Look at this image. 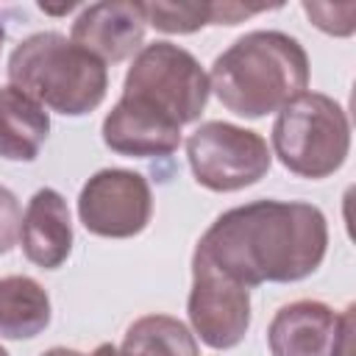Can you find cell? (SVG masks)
Instances as JSON below:
<instances>
[{
  "label": "cell",
  "instance_id": "11",
  "mask_svg": "<svg viewBox=\"0 0 356 356\" xmlns=\"http://www.w3.org/2000/svg\"><path fill=\"white\" fill-rule=\"evenodd\" d=\"M103 142L120 156H170L181 145V125L136 97H120L103 120Z\"/></svg>",
  "mask_w": 356,
  "mask_h": 356
},
{
  "label": "cell",
  "instance_id": "13",
  "mask_svg": "<svg viewBox=\"0 0 356 356\" xmlns=\"http://www.w3.org/2000/svg\"><path fill=\"white\" fill-rule=\"evenodd\" d=\"M50 134L47 111L17 86H0V159L33 161Z\"/></svg>",
  "mask_w": 356,
  "mask_h": 356
},
{
  "label": "cell",
  "instance_id": "14",
  "mask_svg": "<svg viewBox=\"0 0 356 356\" xmlns=\"http://www.w3.org/2000/svg\"><path fill=\"white\" fill-rule=\"evenodd\" d=\"M50 325V298L28 275L0 278V337L33 339Z\"/></svg>",
  "mask_w": 356,
  "mask_h": 356
},
{
  "label": "cell",
  "instance_id": "2",
  "mask_svg": "<svg viewBox=\"0 0 356 356\" xmlns=\"http://www.w3.org/2000/svg\"><path fill=\"white\" fill-rule=\"evenodd\" d=\"M209 86L228 111L259 120L306 92L309 56L284 31H250L214 58Z\"/></svg>",
  "mask_w": 356,
  "mask_h": 356
},
{
  "label": "cell",
  "instance_id": "1",
  "mask_svg": "<svg viewBox=\"0 0 356 356\" xmlns=\"http://www.w3.org/2000/svg\"><path fill=\"white\" fill-rule=\"evenodd\" d=\"M328 250L325 214L300 200H253L222 211L195 253L242 286L312 275Z\"/></svg>",
  "mask_w": 356,
  "mask_h": 356
},
{
  "label": "cell",
  "instance_id": "4",
  "mask_svg": "<svg viewBox=\"0 0 356 356\" xmlns=\"http://www.w3.org/2000/svg\"><path fill=\"white\" fill-rule=\"evenodd\" d=\"M270 134L278 161L300 178L317 181L334 175L350 150L348 114L323 92H303L292 97L278 108Z\"/></svg>",
  "mask_w": 356,
  "mask_h": 356
},
{
  "label": "cell",
  "instance_id": "7",
  "mask_svg": "<svg viewBox=\"0 0 356 356\" xmlns=\"http://www.w3.org/2000/svg\"><path fill=\"white\" fill-rule=\"evenodd\" d=\"M153 214V195L145 175L134 170H100L78 195L83 228L103 239H131L142 234Z\"/></svg>",
  "mask_w": 356,
  "mask_h": 356
},
{
  "label": "cell",
  "instance_id": "21",
  "mask_svg": "<svg viewBox=\"0 0 356 356\" xmlns=\"http://www.w3.org/2000/svg\"><path fill=\"white\" fill-rule=\"evenodd\" d=\"M42 356H83V353H78V350H72V348H50V350H44Z\"/></svg>",
  "mask_w": 356,
  "mask_h": 356
},
{
  "label": "cell",
  "instance_id": "6",
  "mask_svg": "<svg viewBox=\"0 0 356 356\" xmlns=\"http://www.w3.org/2000/svg\"><path fill=\"white\" fill-rule=\"evenodd\" d=\"M186 159L195 181L211 192L253 186L270 172L273 164L261 134L222 120H209L189 134Z\"/></svg>",
  "mask_w": 356,
  "mask_h": 356
},
{
  "label": "cell",
  "instance_id": "12",
  "mask_svg": "<svg viewBox=\"0 0 356 356\" xmlns=\"http://www.w3.org/2000/svg\"><path fill=\"white\" fill-rule=\"evenodd\" d=\"M19 242H22L25 259L42 270H56L70 259L72 222H70L67 200L56 189L44 186L33 192L22 214Z\"/></svg>",
  "mask_w": 356,
  "mask_h": 356
},
{
  "label": "cell",
  "instance_id": "10",
  "mask_svg": "<svg viewBox=\"0 0 356 356\" xmlns=\"http://www.w3.org/2000/svg\"><path fill=\"white\" fill-rule=\"evenodd\" d=\"M145 25L147 22L139 3H92L75 17L70 42L103 64H120L142 50Z\"/></svg>",
  "mask_w": 356,
  "mask_h": 356
},
{
  "label": "cell",
  "instance_id": "15",
  "mask_svg": "<svg viewBox=\"0 0 356 356\" xmlns=\"http://www.w3.org/2000/svg\"><path fill=\"white\" fill-rule=\"evenodd\" d=\"M122 356H197L195 334L170 314H147L128 325Z\"/></svg>",
  "mask_w": 356,
  "mask_h": 356
},
{
  "label": "cell",
  "instance_id": "22",
  "mask_svg": "<svg viewBox=\"0 0 356 356\" xmlns=\"http://www.w3.org/2000/svg\"><path fill=\"white\" fill-rule=\"evenodd\" d=\"M3 39H6V31H3V22H0V47H3Z\"/></svg>",
  "mask_w": 356,
  "mask_h": 356
},
{
  "label": "cell",
  "instance_id": "16",
  "mask_svg": "<svg viewBox=\"0 0 356 356\" xmlns=\"http://www.w3.org/2000/svg\"><path fill=\"white\" fill-rule=\"evenodd\" d=\"M145 22L161 33H195L211 25V3H139Z\"/></svg>",
  "mask_w": 356,
  "mask_h": 356
},
{
  "label": "cell",
  "instance_id": "5",
  "mask_svg": "<svg viewBox=\"0 0 356 356\" xmlns=\"http://www.w3.org/2000/svg\"><path fill=\"white\" fill-rule=\"evenodd\" d=\"M209 92V72L189 50L172 42L142 44L122 81L125 97L150 103L178 125L195 122L203 114Z\"/></svg>",
  "mask_w": 356,
  "mask_h": 356
},
{
  "label": "cell",
  "instance_id": "3",
  "mask_svg": "<svg viewBox=\"0 0 356 356\" xmlns=\"http://www.w3.org/2000/svg\"><path fill=\"white\" fill-rule=\"evenodd\" d=\"M8 81L42 108L64 117L95 111L108 89L106 64L58 31L22 39L8 56Z\"/></svg>",
  "mask_w": 356,
  "mask_h": 356
},
{
  "label": "cell",
  "instance_id": "19",
  "mask_svg": "<svg viewBox=\"0 0 356 356\" xmlns=\"http://www.w3.org/2000/svg\"><path fill=\"white\" fill-rule=\"evenodd\" d=\"M267 6H242V3H211V25H236L242 17L264 11Z\"/></svg>",
  "mask_w": 356,
  "mask_h": 356
},
{
  "label": "cell",
  "instance_id": "9",
  "mask_svg": "<svg viewBox=\"0 0 356 356\" xmlns=\"http://www.w3.org/2000/svg\"><path fill=\"white\" fill-rule=\"evenodd\" d=\"M353 306L337 314L323 300H295L275 312L267 328L273 356H350Z\"/></svg>",
  "mask_w": 356,
  "mask_h": 356
},
{
  "label": "cell",
  "instance_id": "20",
  "mask_svg": "<svg viewBox=\"0 0 356 356\" xmlns=\"http://www.w3.org/2000/svg\"><path fill=\"white\" fill-rule=\"evenodd\" d=\"M89 356H122V350H117L111 342H103V345H97Z\"/></svg>",
  "mask_w": 356,
  "mask_h": 356
},
{
  "label": "cell",
  "instance_id": "17",
  "mask_svg": "<svg viewBox=\"0 0 356 356\" xmlns=\"http://www.w3.org/2000/svg\"><path fill=\"white\" fill-rule=\"evenodd\" d=\"M22 228V209L11 189L0 186V256L8 253L19 242Z\"/></svg>",
  "mask_w": 356,
  "mask_h": 356
},
{
  "label": "cell",
  "instance_id": "8",
  "mask_svg": "<svg viewBox=\"0 0 356 356\" xmlns=\"http://www.w3.org/2000/svg\"><path fill=\"white\" fill-rule=\"evenodd\" d=\"M186 314L200 342L214 350H228L239 345L250 328V289L195 253Z\"/></svg>",
  "mask_w": 356,
  "mask_h": 356
},
{
  "label": "cell",
  "instance_id": "23",
  "mask_svg": "<svg viewBox=\"0 0 356 356\" xmlns=\"http://www.w3.org/2000/svg\"><path fill=\"white\" fill-rule=\"evenodd\" d=\"M0 356H8V353H6V348H3V345H0Z\"/></svg>",
  "mask_w": 356,
  "mask_h": 356
},
{
  "label": "cell",
  "instance_id": "18",
  "mask_svg": "<svg viewBox=\"0 0 356 356\" xmlns=\"http://www.w3.org/2000/svg\"><path fill=\"white\" fill-rule=\"evenodd\" d=\"M353 8H356L353 3H342V6H331V3H303V11L312 17V22H314L320 31L331 33V36H350V33H353V28H348V25L339 22V14H348V11H353Z\"/></svg>",
  "mask_w": 356,
  "mask_h": 356
}]
</instances>
